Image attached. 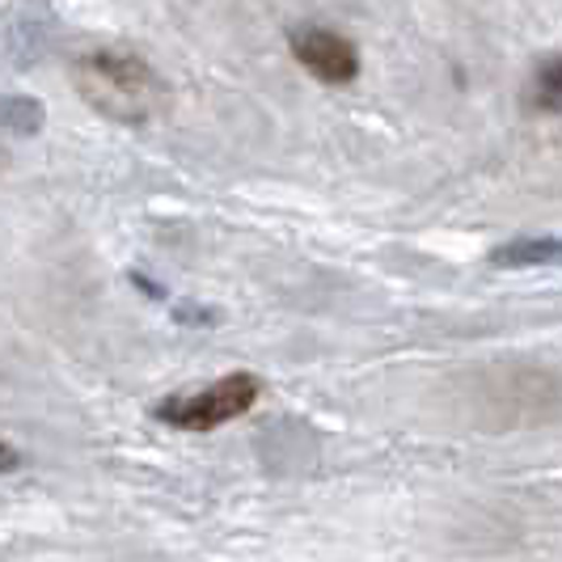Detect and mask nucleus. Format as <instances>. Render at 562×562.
Instances as JSON below:
<instances>
[{
    "label": "nucleus",
    "mask_w": 562,
    "mask_h": 562,
    "mask_svg": "<svg viewBox=\"0 0 562 562\" xmlns=\"http://www.w3.org/2000/svg\"><path fill=\"white\" fill-rule=\"evenodd\" d=\"M81 98L114 123L144 127L169 111L166 77L132 47H89L72 64Z\"/></svg>",
    "instance_id": "f257e3e1"
},
{
    "label": "nucleus",
    "mask_w": 562,
    "mask_h": 562,
    "mask_svg": "<svg viewBox=\"0 0 562 562\" xmlns=\"http://www.w3.org/2000/svg\"><path fill=\"white\" fill-rule=\"evenodd\" d=\"M262 394V381L250 376V372H233V376H221L203 390H191V394H173L157 406V419L173 423L182 431H212L221 423H233L237 415H246L254 402Z\"/></svg>",
    "instance_id": "f03ea898"
},
{
    "label": "nucleus",
    "mask_w": 562,
    "mask_h": 562,
    "mask_svg": "<svg viewBox=\"0 0 562 562\" xmlns=\"http://www.w3.org/2000/svg\"><path fill=\"white\" fill-rule=\"evenodd\" d=\"M292 56L310 68L317 81L326 85H347L360 72V56L356 47L326 26H296L292 30Z\"/></svg>",
    "instance_id": "7ed1b4c3"
},
{
    "label": "nucleus",
    "mask_w": 562,
    "mask_h": 562,
    "mask_svg": "<svg viewBox=\"0 0 562 562\" xmlns=\"http://www.w3.org/2000/svg\"><path fill=\"white\" fill-rule=\"evenodd\" d=\"M495 267H562V241L559 237H520V241H507L491 254Z\"/></svg>",
    "instance_id": "20e7f679"
},
{
    "label": "nucleus",
    "mask_w": 562,
    "mask_h": 562,
    "mask_svg": "<svg viewBox=\"0 0 562 562\" xmlns=\"http://www.w3.org/2000/svg\"><path fill=\"white\" fill-rule=\"evenodd\" d=\"M529 102L546 114H562V56L541 59L533 85H529Z\"/></svg>",
    "instance_id": "39448f33"
},
{
    "label": "nucleus",
    "mask_w": 562,
    "mask_h": 562,
    "mask_svg": "<svg viewBox=\"0 0 562 562\" xmlns=\"http://www.w3.org/2000/svg\"><path fill=\"white\" fill-rule=\"evenodd\" d=\"M0 127H9L18 136H34L43 127V106L34 98H4L0 102Z\"/></svg>",
    "instance_id": "423d86ee"
},
{
    "label": "nucleus",
    "mask_w": 562,
    "mask_h": 562,
    "mask_svg": "<svg viewBox=\"0 0 562 562\" xmlns=\"http://www.w3.org/2000/svg\"><path fill=\"white\" fill-rule=\"evenodd\" d=\"M13 465H18V452L9 445H0V470H13Z\"/></svg>",
    "instance_id": "0eeeda50"
},
{
    "label": "nucleus",
    "mask_w": 562,
    "mask_h": 562,
    "mask_svg": "<svg viewBox=\"0 0 562 562\" xmlns=\"http://www.w3.org/2000/svg\"><path fill=\"white\" fill-rule=\"evenodd\" d=\"M9 166V153H4V144H0V169Z\"/></svg>",
    "instance_id": "6e6552de"
}]
</instances>
